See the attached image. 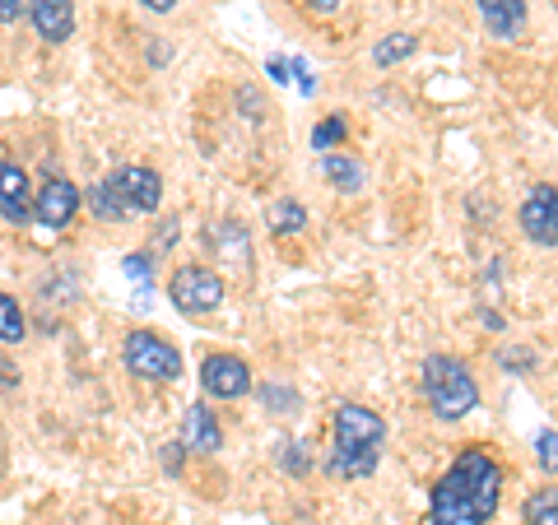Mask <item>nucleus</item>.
<instances>
[{"instance_id":"a211bd4d","label":"nucleus","mask_w":558,"mask_h":525,"mask_svg":"<svg viewBox=\"0 0 558 525\" xmlns=\"http://www.w3.org/2000/svg\"><path fill=\"white\" fill-rule=\"evenodd\" d=\"M418 51V38L414 33H387V38H381L377 47H373V61L387 70V65H396V61H405V57H414Z\"/></svg>"},{"instance_id":"ddd939ff","label":"nucleus","mask_w":558,"mask_h":525,"mask_svg":"<svg viewBox=\"0 0 558 525\" xmlns=\"http://www.w3.org/2000/svg\"><path fill=\"white\" fill-rule=\"evenodd\" d=\"M480 20L498 42H517L526 33V5L521 0H480Z\"/></svg>"},{"instance_id":"f257e3e1","label":"nucleus","mask_w":558,"mask_h":525,"mask_svg":"<svg viewBox=\"0 0 558 525\" xmlns=\"http://www.w3.org/2000/svg\"><path fill=\"white\" fill-rule=\"evenodd\" d=\"M502 502V465L488 451H461L447 475L433 484L428 525H488Z\"/></svg>"},{"instance_id":"39448f33","label":"nucleus","mask_w":558,"mask_h":525,"mask_svg":"<svg viewBox=\"0 0 558 525\" xmlns=\"http://www.w3.org/2000/svg\"><path fill=\"white\" fill-rule=\"evenodd\" d=\"M168 297L182 317H209L223 303V279L209 266H178L168 279Z\"/></svg>"},{"instance_id":"bb28decb","label":"nucleus","mask_w":558,"mask_h":525,"mask_svg":"<svg viewBox=\"0 0 558 525\" xmlns=\"http://www.w3.org/2000/svg\"><path fill=\"white\" fill-rule=\"evenodd\" d=\"M260 400H266L270 410H279V405H284V410H293V405H299V395H293L289 387H266V391H260Z\"/></svg>"},{"instance_id":"6ab92c4d","label":"nucleus","mask_w":558,"mask_h":525,"mask_svg":"<svg viewBox=\"0 0 558 525\" xmlns=\"http://www.w3.org/2000/svg\"><path fill=\"white\" fill-rule=\"evenodd\" d=\"M84 200H89V209L102 219V223H121L126 219V209H121V200H117V191L108 186V182H94L89 191H84Z\"/></svg>"},{"instance_id":"a878e982","label":"nucleus","mask_w":558,"mask_h":525,"mask_svg":"<svg viewBox=\"0 0 558 525\" xmlns=\"http://www.w3.org/2000/svg\"><path fill=\"white\" fill-rule=\"evenodd\" d=\"M126 274H135L140 284H149V274H154V256H149V252H140V256H126Z\"/></svg>"},{"instance_id":"aec40b11","label":"nucleus","mask_w":558,"mask_h":525,"mask_svg":"<svg viewBox=\"0 0 558 525\" xmlns=\"http://www.w3.org/2000/svg\"><path fill=\"white\" fill-rule=\"evenodd\" d=\"M270 229H275V233H303V229H307V209H303L299 200L270 205Z\"/></svg>"},{"instance_id":"5701e85b","label":"nucleus","mask_w":558,"mask_h":525,"mask_svg":"<svg viewBox=\"0 0 558 525\" xmlns=\"http://www.w3.org/2000/svg\"><path fill=\"white\" fill-rule=\"evenodd\" d=\"M535 461L545 475H558V432L545 428V432H535Z\"/></svg>"},{"instance_id":"412c9836","label":"nucleus","mask_w":558,"mask_h":525,"mask_svg":"<svg viewBox=\"0 0 558 525\" xmlns=\"http://www.w3.org/2000/svg\"><path fill=\"white\" fill-rule=\"evenodd\" d=\"M349 135V121H344V112H330L322 126H312V149L317 154H330V145H340V139Z\"/></svg>"},{"instance_id":"cd10ccee","label":"nucleus","mask_w":558,"mask_h":525,"mask_svg":"<svg viewBox=\"0 0 558 525\" xmlns=\"http://www.w3.org/2000/svg\"><path fill=\"white\" fill-rule=\"evenodd\" d=\"M178 242V219H168V223H159V233H154V252H163V247H172ZM149 252V256H154Z\"/></svg>"},{"instance_id":"0eeeda50","label":"nucleus","mask_w":558,"mask_h":525,"mask_svg":"<svg viewBox=\"0 0 558 525\" xmlns=\"http://www.w3.org/2000/svg\"><path fill=\"white\" fill-rule=\"evenodd\" d=\"M80 186L61 178V172H51V178L33 191V223L38 229H70V219L80 215Z\"/></svg>"},{"instance_id":"6e6552de","label":"nucleus","mask_w":558,"mask_h":525,"mask_svg":"<svg viewBox=\"0 0 558 525\" xmlns=\"http://www.w3.org/2000/svg\"><path fill=\"white\" fill-rule=\"evenodd\" d=\"M201 391L209 400H242L252 391V367L238 354H205L201 358Z\"/></svg>"},{"instance_id":"473e14b6","label":"nucleus","mask_w":558,"mask_h":525,"mask_svg":"<svg viewBox=\"0 0 558 525\" xmlns=\"http://www.w3.org/2000/svg\"><path fill=\"white\" fill-rule=\"evenodd\" d=\"M140 5H149V10H154V14H168V10H172V5H178V0H140Z\"/></svg>"},{"instance_id":"1a4fd4ad","label":"nucleus","mask_w":558,"mask_h":525,"mask_svg":"<svg viewBox=\"0 0 558 525\" xmlns=\"http://www.w3.org/2000/svg\"><path fill=\"white\" fill-rule=\"evenodd\" d=\"M517 223L535 247H558V191L554 186H531V196L517 209Z\"/></svg>"},{"instance_id":"20e7f679","label":"nucleus","mask_w":558,"mask_h":525,"mask_svg":"<svg viewBox=\"0 0 558 525\" xmlns=\"http://www.w3.org/2000/svg\"><path fill=\"white\" fill-rule=\"evenodd\" d=\"M121 363L131 367V377L140 381H178L182 377V354L172 349L163 335H154V330H131L126 340H121Z\"/></svg>"},{"instance_id":"c85d7f7f","label":"nucleus","mask_w":558,"mask_h":525,"mask_svg":"<svg viewBox=\"0 0 558 525\" xmlns=\"http://www.w3.org/2000/svg\"><path fill=\"white\" fill-rule=\"evenodd\" d=\"M182 456H186V451H182V442H172V447H163V469H168V475H182Z\"/></svg>"},{"instance_id":"c756f323","label":"nucleus","mask_w":558,"mask_h":525,"mask_svg":"<svg viewBox=\"0 0 558 525\" xmlns=\"http://www.w3.org/2000/svg\"><path fill=\"white\" fill-rule=\"evenodd\" d=\"M24 14V0H0V24H14Z\"/></svg>"},{"instance_id":"b1692460","label":"nucleus","mask_w":558,"mask_h":525,"mask_svg":"<svg viewBox=\"0 0 558 525\" xmlns=\"http://www.w3.org/2000/svg\"><path fill=\"white\" fill-rule=\"evenodd\" d=\"M498 363H502V373H517V377H526L531 367H535V354H531V349H502V354H498Z\"/></svg>"},{"instance_id":"2eb2a0df","label":"nucleus","mask_w":558,"mask_h":525,"mask_svg":"<svg viewBox=\"0 0 558 525\" xmlns=\"http://www.w3.org/2000/svg\"><path fill=\"white\" fill-rule=\"evenodd\" d=\"M209 237H215V247H219V256L229 260V266H247L252 260V247H247V233L238 229V223H215V229H209Z\"/></svg>"},{"instance_id":"7c9ffc66","label":"nucleus","mask_w":558,"mask_h":525,"mask_svg":"<svg viewBox=\"0 0 558 525\" xmlns=\"http://www.w3.org/2000/svg\"><path fill=\"white\" fill-rule=\"evenodd\" d=\"M266 70H270V80L289 84V61H284V57H270V61H266Z\"/></svg>"},{"instance_id":"423d86ee","label":"nucleus","mask_w":558,"mask_h":525,"mask_svg":"<svg viewBox=\"0 0 558 525\" xmlns=\"http://www.w3.org/2000/svg\"><path fill=\"white\" fill-rule=\"evenodd\" d=\"M108 186L117 191L121 209H126V219L131 215H154V209L163 205V178L154 168H140V163L117 168L112 178H108Z\"/></svg>"},{"instance_id":"dca6fc26","label":"nucleus","mask_w":558,"mask_h":525,"mask_svg":"<svg viewBox=\"0 0 558 525\" xmlns=\"http://www.w3.org/2000/svg\"><path fill=\"white\" fill-rule=\"evenodd\" d=\"M24 335H28V321L20 312V297L0 293V344L14 349V344H24Z\"/></svg>"},{"instance_id":"393cba45","label":"nucleus","mask_w":558,"mask_h":525,"mask_svg":"<svg viewBox=\"0 0 558 525\" xmlns=\"http://www.w3.org/2000/svg\"><path fill=\"white\" fill-rule=\"evenodd\" d=\"M289 75L299 80V89H303V94H317V80H312V65H307L303 57H293V61H289Z\"/></svg>"},{"instance_id":"2f4dec72","label":"nucleus","mask_w":558,"mask_h":525,"mask_svg":"<svg viewBox=\"0 0 558 525\" xmlns=\"http://www.w3.org/2000/svg\"><path fill=\"white\" fill-rule=\"evenodd\" d=\"M303 5H307L312 14H336V10H340V0H303Z\"/></svg>"},{"instance_id":"f8f14e48","label":"nucleus","mask_w":558,"mask_h":525,"mask_svg":"<svg viewBox=\"0 0 558 525\" xmlns=\"http://www.w3.org/2000/svg\"><path fill=\"white\" fill-rule=\"evenodd\" d=\"M28 20L43 42H65L75 33V0H28Z\"/></svg>"},{"instance_id":"f03ea898","label":"nucleus","mask_w":558,"mask_h":525,"mask_svg":"<svg viewBox=\"0 0 558 525\" xmlns=\"http://www.w3.org/2000/svg\"><path fill=\"white\" fill-rule=\"evenodd\" d=\"M381 442H387V424L368 405H340L330 418V475L340 479H368L381 461Z\"/></svg>"},{"instance_id":"f3484780","label":"nucleus","mask_w":558,"mask_h":525,"mask_svg":"<svg viewBox=\"0 0 558 525\" xmlns=\"http://www.w3.org/2000/svg\"><path fill=\"white\" fill-rule=\"evenodd\" d=\"M521 516H526V525H558V488H535L521 506Z\"/></svg>"},{"instance_id":"4468645a","label":"nucleus","mask_w":558,"mask_h":525,"mask_svg":"<svg viewBox=\"0 0 558 525\" xmlns=\"http://www.w3.org/2000/svg\"><path fill=\"white\" fill-rule=\"evenodd\" d=\"M322 172H326V182L336 186L340 196L363 191V163L354 159V154H322Z\"/></svg>"},{"instance_id":"4be33fe9","label":"nucleus","mask_w":558,"mask_h":525,"mask_svg":"<svg viewBox=\"0 0 558 525\" xmlns=\"http://www.w3.org/2000/svg\"><path fill=\"white\" fill-rule=\"evenodd\" d=\"M275 461L279 465H284L289 469V475H307V469H312V456H307V442H279L275 447Z\"/></svg>"},{"instance_id":"9b49d317","label":"nucleus","mask_w":558,"mask_h":525,"mask_svg":"<svg viewBox=\"0 0 558 525\" xmlns=\"http://www.w3.org/2000/svg\"><path fill=\"white\" fill-rule=\"evenodd\" d=\"M219 447H223V428H219L215 410L201 400V405H191L182 414V451L186 456H215Z\"/></svg>"},{"instance_id":"9d476101","label":"nucleus","mask_w":558,"mask_h":525,"mask_svg":"<svg viewBox=\"0 0 558 525\" xmlns=\"http://www.w3.org/2000/svg\"><path fill=\"white\" fill-rule=\"evenodd\" d=\"M0 219L5 223H24L33 219V186H28V172L20 163L0 159Z\"/></svg>"},{"instance_id":"7ed1b4c3","label":"nucleus","mask_w":558,"mask_h":525,"mask_svg":"<svg viewBox=\"0 0 558 525\" xmlns=\"http://www.w3.org/2000/svg\"><path fill=\"white\" fill-rule=\"evenodd\" d=\"M424 395H428V410L438 414L442 424H457V418L475 414L480 381L461 358L433 354V358H424Z\"/></svg>"}]
</instances>
